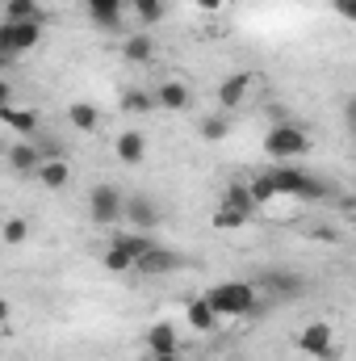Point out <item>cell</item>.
<instances>
[{"instance_id":"cell-24","label":"cell","mask_w":356,"mask_h":361,"mask_svg":"<svg viewBox=\"0 0 356 361\" xmlns=\"http://www.w3.org/2000/svg\"><path fill=\"white\" fill-rule=\"evenodd\" d=\"M0 235H4V248H21V244H25V235H30V223H25L21 214H8Z\"/></svg>"},{"instance_id":"cell-21","label":"cell","mask_w":356,"mask_h":361,"mask_svg":"<svg viewBox=\"0 0 356 361\" xmlns=\"http://www.w3.org/2000/svg\"><path fill=\"white\" fill-rule=\"evenodd\" d=\"M151 55H155V42H151L147 34H130V38L122 42V59H126V63H147Z\"/></svg>"},{"instance_id":"cell-31","label":"cell","mask_w":356,"mask_h":361,"mask_svg":"<svg viewBox=\"0 0 356 361\" xmlns=\"http://www.w3.org/2000/svg\"><path fill=\"white\" fill-rule=\"evenodd\" d=\"M151 361H177V353H151Z\"/></svg>"},{"instance_id":"cell-12","label":"cell","mask_w":356,"mask_h":361,"mask_svg":"<svg viewBox=\"0 0 356 361\" xmlns=\"http://www.w3.org/2000/svg\"><path fill=\"white\" fill-rule=\"evenodd\" d=\"M42 147H34V143H13L8 147V169L13 173H38L42 169Z\"/></svg>"},{"instance_id":"cell-17","label":"cell","mask_w":356,"mask_h":361,"mask_svg":"<svg viewBox=\"0 0 356 361\" xmlns=\"http://www.w3.org/2000/svg\"><path fill=\"white\" fill-rule=\"evenodd\" d=\"M122 8H126V0H89V17L96 25H105V30L122 25Z\"/></svg>"},{"instance_id":"cell-11","label":"cell","mask_w":356,"mask_h":361,"mask_svg":"<svg viewBox=\"0 0 356 361\" xmlns=\"http://www.w3.org/2000/svg\"><path fill=\"white\" fill-rule=\"evenodd\" d=\"M126 219L139 227V231H151L155 223H160V206L151 202V197H143V193H134V197H126Z\"/></svg>"},{"instance_id":"cell-4","label":"cell","mask_w":356,"mask_h":361,"mask_svg":"<svg viewBox=\"0 0 356 361\" xmlns=\"http://www.w3.org/2000/svg\"><path fill=\"white\" fill-rule=\"evenodd\" d=\"M265 152L272 160H298V156L310 152V135L302 126H293V122H276L265 135Z\"/></svg>"},{"instance_id":"cell-20","label":"cell","mask_w":356,"mask_h":361,"mask_svg":"<svg viewBox=\"0 0 356 361\" xmlns=\"http://www.w3.org/2000/svg\"><path fill=\"white\" fill-rule=\"evenodd\" d=\"M34 177L42 180L46 189H63V185L72 180V169H68V160L59 156V160H42V169H38Z\"/></svg>"},{"instance_id":"cell-9","label":"cell","mask_w":356,"mask_h":361,"mask_svg":"<svg viewBox=\"0 0 356 361\" xmlns=\"http://www.w3.org/2000/svg\"><path fill=\"white\" fill-rule=\"evenodd\" d=\"M184 261H180L177 248H164V244H151L147 252H143V261L134 265V273H143V277H160V273H177Z\"/></svg>"},{"instance_id":"cell-6","label":"cell","mask_w":356,"mask_h":361,"mask_svg":"<svg viewBox=\"0 0 356 361\" xmlns=\"http://www.w3.org/2000/svg\"><path fill=\"white\" fill-rule=\"evenodd\" d=\"M298 353L310 357V361H340V345H336L331 324H323V319L306 324V328L298 332Z\"/></svg>"},{"instance_id":"cell-3","label":"cell","mask_w":356,"mask_h":361,"mask_svg":"<svg viewBox=\"0 0 356 361\" xmlns=\"http://www.w3.org/2000/svg\"><path fill=\"white\" fill-rule=\"evenodd\" d=\"M256 210H260V206H256L252 189H248V185H231V189H227V197H222V206H218V214H214V227H218V231L243 227V223H252V214H256Z\"/></svg>"},{"instance_id":"cell-28","label":"cell","mask_w":356,"mask_h":361,"mask_svg":"<svg viewBox=\"0 0 356 361\" xmlns=\"http://www.w3.org/2000/svg\"><path fill=\"white\" fill-rule=\"evenodd\" d=\"M344 126H348V135L356 139V97H348V101H344Z\"/></svg>"},{"instance_id":"cell-22","label":"cell","mask_w":356,"mask_h":361,"mask_svg":"<svg viewBox=\"0 0 356 361\" xmlns=\"http://www.w3.org/2000/svg\"><path fill=\"white\" fill-rule=\"evenodd\" d=\"M197 135H201L205 143H222V139L231 135V118H227V114H205V118L197 122Z\"/></svg>"},{"instance_id":"cell-29","label":"cell","mask_w":356,"mask_h":361,"mask_svg":"<svg viewBox=\"0 0 356 361\" xmlns=\"http://www.w3.org/2000/svg\"><path fill=\"white\" fill-rule=\"evenodd\" d=\"M331 4H336V13H340V17L356 21V0H331Z\"/></svg>"},{"instance_id":"cell-27","label":"cell","mask_w":356,"mask_h":361,"mask_svg":"<svg viewBox=\"0 0 356 361\" xmlns=\"http://www.w3.org/2000/svg\"><path fill=\"white\" fill-rule=\"evenodd\" d=\"M130 8H134V17L143 25H155L164 17V0H130Z\"/></svg>"},{"instance_id":"cell-19","label":"cell","mask_w":356,"mask_h":361,"mask_svg":"<svg viewBox=\"0 0 356 361\" xmlns=\"http://www.w3.org/2000/svg\"><path fill=\"white\" fill-rule=\"evenodd\" d=\"M147 349L151 353H177L180 349V341H177V328L164 319V324H151L147 328Z\"/></svg>"},{"instance_id":"cell-18","label":"cell","mask_w":356,"mask_h":361,"mask_svg":"<svg viewBox=\"0 0 356 361\" xmlns=\"http://www.w3.org/2000/svg\"><path fill=\"white\" fill-rule=\"evenodd\" d=\"M68 122H72L80 135H92V130L101 126V109L89 105V101H72V105H68Z\"/></svg>"},{"instance_id":"cell-23","label":"cell","mask_w":356,"mask_h":361,"mask_svg":"<svg viewBox=\"0 0 356 361\" xmlns=\"http://www.w3.org/2000/svg\"><path fill=\"white\" fill-rule=\"evenodd\" d=\"M4 21H42L38 0H4Z\"/></svg>"},{"instance_id":"cell-15","label":"cell","mask_w":356,"mask_h":361,"mask_svg":"<svg viewBox=\"0 0 356 361\" xmlns=\"http://www.w3.org/2000/svg\"><path fill=\"white\" fill-rule=\"evenodd\" d=\"M0 118H4V126L8 130H17V135H34L38 130V109H17V105H0Z\"/></svg>"},{"instance_id":"cell-7","label":"cell","mask_w":356,"mask_h":361,"mask_svg":"<svg viewBox=\"0 0 356 361\" xmlns=\"http://www.w3.org/2000/svg\"><path fill=\"white\" fill-rule=\"evenodd\" d=\"M42 42V21H0V51L4 59L25 55Z\"/></svg>"},{"instance_id":"cell-8","label":"cell","mask_w":356,"mask_h":361,"mask_svg":"<svg viewBox=\"0 0 356 361\" xmlns=\"http://www.w3.org/2000/svg\"><path fill=\"white\" fill-rule=\"evenodd\" d=\"M89 214L92 223H101V227H109V223H117V219H126V197L113 189V185H92L89 193Z\"/></svg>"},{"instance_id":"cell-10","label":"cell","mask_w":356,"mask_h":361,"mask_svg":"<svg viewBox=\"0 0 356 361\" xmlns=\"http://www.w3.org/2000/svg\"><path fill=\"white\" fill-rule=\"evenodd\" d=\"M252 80H256L252 72H231V76L218 85V105H222L227 114H231V109H239V105L248 101V89H252Z\"/></svg>"},{"instance_id":"cell-26","label":"cell","mask_w":356,"mask_h":361,"mask_svg":"<svg viewBox=\"0 0 356 361\" xmlns=\"http://www.w3.org/2000/svg\"><path fill=\"white\" fill-rule=\"evenodd\" d=\"M248 189H252L256 206H265V202H272V197H281V193H276V185H272V173H260V177H252V180H248Z\"/></svg>"},{"instance_id":"cell-1","label":"cell","mask_w":356,"mask_h":361,"mask_svg":"<svg viewBox=\"0 0 356 361\" xmlns=\"http://www.w3.org/2000/svg\"><path fill=\"white\" fill-rule=\"evenodd\" d=\"M205 298L214 302V311L222 319H235V315H252L256 311V286L252 281H218Z\"/></svg>"},{"instance_id":"cell-13","label":"cell","mask_w":356,"mask_h":361,"mask_svg":"<svg viewBox=\"0 0 356 361\" xmlns=\"http://www.w3.org/2000/svg\"><path fill=\"white\" fill-rule=\"evenodd\" d=\"M184 315H189V324H193L197 332H214V328H218V319H222V315L214 311V302H210L205 294H201V298H193V302L184 307Z\"/></svg>"},{"instance_id":"cell-25","label":"cell","mask_w":356,"mask_h":361,"mask_svg":"<svg viewBox=\"0 0 356 361\" xmlns=\"http://www.w3.org/2000/svg\"><path fill=\"white\" fill-rule=\"evenodd\" d=\"M160 101L151 97V92H139V89H130V92H122V114H151Z\"/></svg>"},{"instance_id":"cell-5","label":"cell","mask_w":356,"mask_h":361,"mask_svg":"<svg viewBox=\"0 0 356 361\" xmlns=\"http://www.w3.org/2000/svg\"><path fill=\"white\" fill-rule=\"evenodd\" d=\"M151 248V240L147 235H139V231H130V235H117L109 248H105V257H101V265L109 273H134V265L143 261V252Z\"/></svg>"},{"instance_id":"cell-14","label":"cell","mask_w":356,"mask_h":361,"mask_svg":"<svg viewBox=\"0 0 356 361\" xmlns=\"http://www.w3.org/2000/svg\"><path fill=\"white\" fill-rule=\"evenodd\" d=\"M155 101H160L168 114H184V109H189V85H184V80H164V85L155 89Z\"/></svg>"},{"instance_id":"cell-30","label":"cell","mask_w":356,"mask_h":361,"mask_svg":"<svg viewBox=\"0 0 356 361\" xmlns=\"http://www.w3.org/2000/svg\"><path fill=\"white\" fill-rule=\"evenodd\" d=\"M193 4H197L201 13H218V8H222V0H193Z\"/></svg>"},{"instance_id":"cell-16","label":"cell","mask_w":356,"mask_h":361,"mask_svg":"<svg viewBox=\"0 0 356 361\" xmlns=\"http://www.w3.org/2000/svg\"><path fill=\"white\" fill-rule=\"evenodd\" d=\"M113 152H117V160H122V164H139V160L147 156V139H143L139 130H122V135H117V143H113Z\"/></svg>"},{"instance_id":"cell-2","label":"cell","mask_w":356,"mask_h":361,"mask_svg":"<svg viewBox=\"0 0 356 361\" xmlns=\"http://www.w3.org/2000/svg\"><path fill=\"white\" fill-rule=\"evenodd\" d=\"M272 185H276V193L302 197V202H323V197H331V185H327V180L310 177V173H298V169H272Z\"/></svg>"}]
</instances>
